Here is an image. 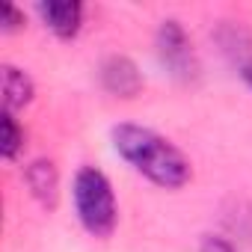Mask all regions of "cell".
<instances>
[{"mask_svg": "<svg viewBox=\"0 0 252 252\" xmlns=\"http://www.w3.org/2000/svg\"><path fill=\"white\" fill-rule=\"evenodd\" d=\"M113 149L119 158L134 166L146 181H152L160 190H181L193 178L190 158L163 134L146 128V125L122 122L113 128Z\"/></svg>", "mask_w": 252, "mask_h": 252, "instance_id": "cell-1", "label": "cell"}, {"mask_svg": "<svg viewBox=\"0 0 252 252\" xmlns=\"http://www.w3.org/2000/svg\"><path fill=\"white\" fill-rule=\"evenodd\" d=\"M71 202L80 225L92 234L107 240L119 225V202L113 193L110 178L95 166H80L71 181Z\"/></svg>", "mask_w": 252, "mask_h": 252, "instance_id": "cell-2", "label": "cell"}, {"mask_svg": "<svg viewBox=\"0 0 252 252\" xmlns=\"http://www.w3.org/2000/svg\"><path fill=\"white\" fill-rule=\"evenodd\" d=\"M158 60L160 65L181 83H190L196 74H199V60H196V51H193V42L187 36V30L178 24V21H163L158 27Z\"/></svg>", "mask_w": 252, "mask_h": 252, "instance_id": "cell-3", "label": "cell"}, {"mask_svg": "<svg viewBox=\"0 0 252 252\" xmlns=\"http://www.w3.org/2000/svg\"><path fill=\"white\" fill-rule=\"evenodd\" d=\"M36 15L57 39H74L83 27V3L77 0H42L36 3Z\"/></svg>", "mask_w": 252, "mask_h": 252, "instance_id": "cell-4", "label": "cell"}, {"mask_svg": "<svg viewBox=\"0 0 252 252\" xmlns=\"http://www.w3.org/2000/svg\"><path fill=\"white\" fill-rule=\"evenodd\" d=\"M101 86L116 98H134L143 89V74L134 60L113 54L101 63Z\"/></svg>", "mask_w": 252, "mask_h": 252, "instance_id": "cell-5", "label": "cell"}, {"mask_svg": "<svg viewBox=\"0 0 252 252\" xmlns=\"http://www.w3.org/2000/svg\"><path fill=\"white\" fill-rule=\"evenodd\" d=\"M24 184H27L30 196L42 208H48V211L57 208V199H60V172H57L54 160H45V158L42 160H33L24 169Z\"/></svg>", "mask_w": 252, "mask_h": 252, "instance_id": "cell-6", "label": "cell"}, {"mask_svg": "<svg viewBox=\"0 0 252 252\" xmlns=\"http://www.w3.org/2000/svg\"><path fill=\"white\" fill-rule=\"evenodd\" d=\"M33 95H36L33 77L18 65H3V110L18 113L33 101Z\"/></svg>", "mask_w": 252, "mask_h": 252, "instance_id": "cell-7", "label": "cell"}, {"mask_svg": "<svg viewBox=\"0 0 252 252\" xmlns=\"http://www.w3.org/2000/svg\"><path fill=\"white\" fill-rule=\"evenodd\" d=\"M3 137H0V152H3V158L6 160H18V155L24 152V140H27V134H24V128L18 125V119H15V113H6L3 110Z\"/></svg>", "mask_w": 252, "mask_h": 252, "instance_id": "cell-8", "label": "cell"}, {"mask_svg": "<svg viewBox=\"0 0 252 252\" xmlns=\"http://www.w3.org/2000/svg\"><path fill=\"white\" fill-rule=\"evenodd\" d=\"M24 27V12L12 3H3V9H0V30L3 33H15Z\"/></svg>", "mask_w": 252, "mask_h": 252, "instance_id": "cell-9", "label": "cell"}, {"mask_svg": "<svg viewBox=\"0 0 252 252\" xmlns=\"http://www.w3.org/2000/svg\"><path fill=\"white\" fill-rule=\"evenodd\" d=\"M199 252H237V246L222 234H202Z\"/></svg>", "mask_w": 252, "mask_h": 252, "instance_id": "cell-10", "label": "cell"}, {"mask_svg": "<svg viewBox=\"0 0 252 252\" xmlns=\"http://www.w3.org/2000/svg\"><path fill=\"white\" fill-rule=\"evenodd\" d=\"M240 74H243V80H246V86L252 89V65H240Z\"/></svg>", "mask_w": 252, "mask_h": 252, "instance_id": "cell-11", "label": "cell"}]
</instances>
